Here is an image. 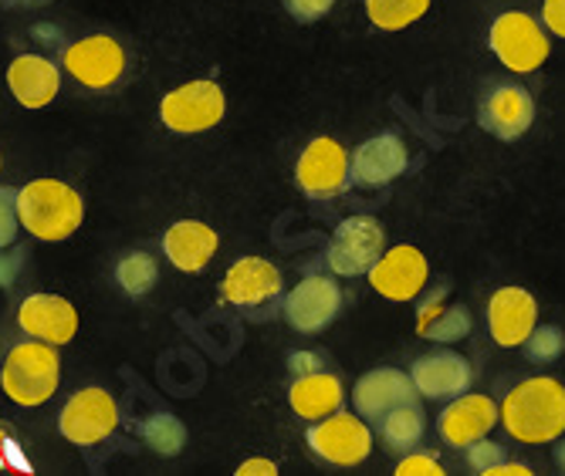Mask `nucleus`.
<instances>
[{
	"label": "nucleus",
	"mask_w": 565,
	"mask_h": 476,
	"mask_svg": "<svg viewBox=\"0 0 565 476\" xmlns=\"http://www.w3.org/2000/svg\"><path fill=\"white\" fill-rule=\"evenodd\" d=\"M498 422L519 443L542 446L565 433V386L548 376L519 382L498 405Z\"/></svg>",
	"instance_id": "obj_1"
},
{
	"label": "nucleus",
	"mask_w": 565,
	"mask_h": 476,
	"mask_svg": "<svg viewBox=\"0 0 565 476\" xmlns=\"http://www.w3.org/2000/svg\"><path fill=\"white\" fill-rule=\"evenodd\" d=\"M18 217L38 240H68L85 220V199L62 180H31L18 190Z\"/></svg>",
	"instance_id": "obj_2"
},
{
	"label": "nucleus",
	"mask_w": 565,
	"mask_h": 476,
	"mask_svg": "<svg viewBox=\"0 0 565 476\" xmlns=\"http://www.w3.org/2000/svg\"><path fill=\"white\" fill-rule=\"evenodd\" d=\"M62 382V358L55 345L47 342H24L14 345L11 355L0 368V386H4L8 399L18 405H41L55 396Z\"/></svg>",
	"instance_id": "obj_3"
},
{
	"label": "nucleus",
	"mask_w": 565,
	"mask_h": 476,
	"mask_svg": "<svg viewBox=\"0 0 565 476\" xmlns=\"http://www.w3.org/2000/svg\"><path fill=\"white\" fill-rule=\"evenodd\" d=\"M488 47L494 51V58L515 75H529L542 68L552 55L545 28L525 11L498 14L488 28Z\"/></svg>",
	"instance_id": "obj_4"
},
{
	"label": "nucleus",
	"mask_w": 565,
	"mask_h": 476,
	"mask_svg": "<svg viewBox=\"0 0 565 476\" xmlns=\"http://www.w3.org/2000/svg\"><path fill=\"white\" fill-rule=\"evenodd\" d=\"M224 112H227L224 88L207 78L180 85L170 95H163V101H160V122L180 136L214 129L224 119Z\"/></svg>",
	"instance_id": "obj_5"
},
{
	"label": "nucleus",
	"mask_w": 565,
	"mask_h": 476,
	"mask_svg": "<svg viewBox=\"0 0 565 476\" xmlns=\"http://www.w3.org/2000/svg\"><path fill=\"white\" fill-rule=\"evenodd\" d=\"M305 443L329 466H359L373 453V433L363 415H349L342 409L312 422V430L305 433Z\"/></svg>",
	"instance_id": "obj_6"
},
{
	"label": "nucleus",
	"mask_w": 565,
	"mask_h": 476,
	"mask_svg": "<svg viewBox=\"0 0 565 476\" xmlns=\"http://www.w3.org/2000/svg\"><path fill=\"white\" fill-rule=\"evenodd\" d=\"M386 250V234L383 224L376 217H345L326 250L329 268L339 278H359V274H370V268L380 260V253Z\"/></svg>",
	"instance_id": "obj_7"
},
{
	"label": "nucleus",
	"mask_w": 565,
	"mask_h": 476,
	"mask_svg": "<svg viewBox=\"0 0 565 476\" xmlns=\"http://www.w3.org/2000/svg\"><path fill=\"white\" fill-rule=\"evenodd\" d=\"M339 311H342V288L326 274H308L305 281H298L281 304L285 322L301 335L326 332L339 317Z\"/></svg>",
	"instance_id": "obj_8"
},
{
	"label": "nucleus",
	"mask_w": 565,
	"mask_h": 476,
	"mask_svg": "<svg viewBox=\"0 0 565 476\" xmlns=\"http://www.w3.org/2000/svg\"><path fill=\"white\" fill-rule=\"evenodd\" d=\"M116 426H119V405L98 386L75 392L58 415V433L75 446H95L102 440H109Z\"/></svg>",
	"instance_id": "obj_9"
},
{
	"label": "nucleus",
	"mask_w": 565,
	"mask_h": 476,
	"mask_svg": "<svg viewBox=\"0 0 565 476\" xmlns=\"http://www.w3.org/2000/svg\"><path fill=\"white\" fill-rule=\"evenodd\" d=\"M62 68L82 82L85 88L92 91H106L113 88L122 72H126V51L116 37L109 34H92V37H82L75 41L68 51H65V58H62Z\"/></svg>",
	"instance_id": "obj_10"
},
{
	"label": "nucleus",
	"mask_w": 565,
	"mask_h": 476,
	"mask_svg": "<svg viewBox=\"0 0 565 476\" xmlns=\"http://www.w3.org/2000/svg\"><path fill=\"white\" fill-rule=\"evenodd\" d=\"M295 180H298L301 193L312 199H329V196L342 193L349 186V152L329 136L312 139L298 155Z\"/></svg>",
	"instance_id": "obj_11"
},
{
	"label": "nucleus",
	"mask_w": 565,
	"mask_h": 476,
	"mask_svg": "<svg viewBox=\"0 0 565 476\" xmlns=\"http://www.w3.org/2000/svg\"><path fill=\"white\" fill-rule=\"evenodd\" d=\"M478 122L484 132H491L501 142H515L522 139L532 122H535V98L529 95V88L515 85V82H501L494 85L478 109Z\"/></svg>",
	"instance_id": "obj_12"
},
{
	"label": "nucleus",
	"mask_w": 565,
	"mask_h": 476,
	"mask_svg": "<svg viewBox=\"0 0 565 476\" xmlns=\"http://www.w3.org/2000/svg\"><path fill=\"white\" fill-rule=\"evenodd\" d=\"M427 257L417 247H390L380 253V260L370 268V284L376 294H383L386 301H414L424 288H427Z\"/></svg>",
	"instance_id": "obj_13"
},
{
	"label": "nucleus",
	"mask_w": 565,
	"mask_h": 476,
	"mask_svg": "<svg viewBox=\"0 0 565 476\" xmlns=\"http://www.w3.org/2000/svg\"><path fill=\"white\" fill-rule=\"evenodd\" d=\"M539 325V304L525 288H498L488 298V332L501 348H522Z\"/></svg>",
	"instance_id": "obj_14"
},
{
	"label": "nucleus",
	"mask_w": 565,
	"mask_h": 476,
	"mask_svg": "<svg viewBox=\"0 0 565 476\" xmlns=\"http://www.w3.org/2000/svg\"><path fill=\"white\" fill-rule=\"evenodd\" d=\"M409 166V152H406V142L393 132H380L373 139H366L359 145L349 159V180L355 186H370V190H380V186H390L396 176H403Z\"/></svg>",
	"instance_id": "obj_15"
},
{
	"label": "nucleus",
	"mask_w": 565,
	"mask_h": 476,
	"mask_svg": "<svg viewBox=\"0 0 565 476\" xmlns=\"http://www.w3.org/2000/svg\"><path fill=\"white\" fill-rule=\"evenodd\" d=\"M494 426H498V405L491 396L481 392H460L457 399H447V409L437 419L440 440L457 450L488 436Z\"/></svg>",
	"instance_id": "obj_16"
},
{
	"label": "nucleus",
	"mask_w": 565,
	"mask_h": 476,
	"mask_svg": "<svg viewBox=\"0 0 565 476\" xmlns=\"http://www.w3.org/2000/svg\"><path fill=\"white\" fill-rule=\"evenodd\" d=\"M18 325L28 338L47 345H68L78 332V311L58 294H28L18 307Z\"/></svg>",
	"instance_id": "obj_17"
},
{
	"label": "nucleus",
	"mask_w": 565,
	"mask_h": 476,
	"mask_svg": "<svg viewBox=\"0 0 565 476\" xmlns=\"http://www.w3.org/2000/svg\"><path fill=\"white\" fill-rule=\"evenodd\" d=\"M409 379H414L420 399L447 402V399H457L460 392L471 389L475 368L465 355H457V351H434V355H424L414 361Z\"/></svg>",
	"instance_id": "obj_18"
},
{
	"label": "nucleus",
	"mask_w": 565,
	"mask_h": 476,
	"mask_svg": "<svg viewBox=\"0 0 565 476\" xmlns=\"http://www.w3.org/2000/svg\"><path fill=\"white\" fill-rule=\"evenodd\" d=\"M417 399H420V392H417L414 379L399 372V368H373V372H366L352 389L355 412L373 422H380L390 409L417 402Z\"/></svg>",
	"instance_id": "obj_19"
},
{
	"label": "nucleus",
	"mask_w": 565,
	"mask_h": 476,
	"mask_svg": "<svg viewBox=\"0 0 565 476\" xmlns=\"http://www.w3.org/2000/svg\"><path fill=\"white\" fill-rule=\"evenodd\" d=\"M221 294L227 304L237 307H258L281 294V271L265 257H241L224 274Z\"/></svg>",
	"instance_id": "obj_20"
},
{
	"label": "nucleus",
	"mask_w": 565,
	"mask_h": 476,
	"mask_svg": "<svg viewBox=\"0 0 565 476\" xmlns=\"http://www.w3.org/2000/svg\"><path fill=\"white\" fill-rule=\"evenodd\" d=\"M221 247V237L214 227L200 224V220H177L167 234H163V253L183 274H196L214 260Z\"/></svg>",
	"instance_id": "obj_21"
},
{
	"label": "nucleus",
	"mask_w": 565,
	"mask_h": 476,
	"mask_svg": "<svg viewBox=\"0 0 565 476\" xmlns=\"http://www.w3.org/2000/svg\"><path fill=\"white\" fill-rule=\"evenodd\" d=\"M8 85L24 109H44L62 88V72L41 55H18L8 68Z\"/></svg>",
	"instance_id": "obj_22"
},
{
	"label": "nucleus",
	"mask_w": 565,
	"mask_h": 476,
	"mask_svg": "<svg viewBox=\"0 0 565 476\" xmlns=\"http://www.w3.org/2000/svg\"><path fill=\"white\" fill-rule=\"evenodd\" d=\"M345 402V389L342 379L319 368V372H308V376H295V382L288 386V405L298 419H326L332 412H339Z\"/></svg>",
	"instance_id": "obj_23"
},
{
	"label": "nucleus",
	"mask_w": 565,
	"mask_h": 476,
	"mask_svg": "<svg viewBox=\"0 0 565 476\" xmlns=\"http://www.w3.org/2000/svg\"><path fill=\"white\" fill-rule=\"evenodd\" d=\"M376 426H380V440L386 443V450H393V453H409L414 446H420L424 430H427V419H424L420 402H406V405L390 409V412L376 422Z\"/></svg>",
	"instance_id": "obj_24"
},
{
	"label": "nucleus",
	"mask_w": 565,
	"mask_h": 476,
	"mask_svg": "<svg viewBox=\"0 0 565 476\" xmlns=\"http://www.w3.org/2000/svg\"><path fill=\"white\" fill-rule=\"evenodd\" d=\"M139 433L142 443L160 456H180L186 446V426L173 412H152L149 419H142Z\"/></svg>",
	"instance_id": "obj_25"
},
{
	"label": "nucleus",
	"mask_w": 565,
	"mask_h": 476,
	"mask_svg": "<svg viewBox=\"0 0 565 476\" xmlns=\"http://www.w3.org/2000/svg\"><path fill=\"white\" fill-rule=\"evenodd\" d=\"M430 11V0H366V14L380 31H403Z\"/></svg>",
	"instance_id": "obj_26"
},
{
	"label": "nucleus",
	"mask_w": 565,
	"mask_h": 476,
	"mask_svg": "<svg viewBox=\"0 0 565 476\" xmlns=\"http://www.w3.org/2000/svg\"><path fill=\"white\" fill-rule=\"evenodd\" d=\"M116 281H119V288L129 298H146L152 288H157V281H160V268H157V260H152L146 250H132V253H126L119 260Z\"/></svg>",
	"instance_id": "obj_27"
},
{
	"label": "nucleus",
	"mask_w": 565,
	"mask_h": 476,
	"mask_svg": "<svg viewBox=\"0 0 565 476\" xmlns=\"http://www.w3.org/2000/svg\"><path fill=\"white\" fill-rule=\"evenodd\" d=\"M471 335V314L465 304H454V307H444L434 322L424 328V338L430 342H440V345H454L460 338Z\"/></svg>",
	"instance_id": "obj_28"
},
{
	"label": "nucleus",
	"mask_w": 565,
	"mask_h": 476,
	"mask_svg": "<svg viewBox=\"0 0 565 476\" xmlns=\"http://www.w3.org/2000/svg\"><path fill=\"white\" fill-rule=\"evenodd\" d=\"M522 348L529 351L532 361H555L565 351V335L555 325H535Z\"/></svg>",
	"instance_id": "obj_29"
},
{
	"label": "nucleus",
	"mask_w": 565,
	"mask_h": 476,
	"mask_svg": "<svg viewBox=\"0 0 565 476\" xmlns=\"http://www.w3.org/2000/svg\"><path fill=\"white\" fill-rule=\"evenodd\" d=\"M21 217H18V190L0 186V250L18 240Z\"/></svg>",
	"instance_id": "obj_30"
},
{
	"label": "nucleus",
	"mask_w": 565,
	"mask_h": 476,
	"mask_svg": "<svg viewBox=\"0 0 565 476\" xmlns=\"http://www.w3.org/2000/svg\"><path fill=\"white\" fill-rule=\"evenodd\" d=\"M468 450V466L475 469V473H481V476H488L494 466H501L508 456H504V446L501 443H491L488 436H481V440H475L471 446H465Z\"/></svg>",
	"instance_id": "obj_31"
},
{
	"label": "nucleus",
	"mask_w": 565,
	"mask_h": 476,
	"mask_svg": "<svg viewBox=\"0 0 565 476\" xmlns=\"http://www.w3.org/2000/svg\"><path fill=\"white\" fill-rule=\"evenodd\" d=\"M396 476H444V466H440V459H434L427 453H414V450H409L396 463Z\"/></svg>",
	"instance_id": "obj_32"
},
{
	"label": "nucleus",
	"mask_w": 565,
	"mask_h": 476,
	"mask_svg": "<svg viewBox=\"0 0 565 476\" xmlns=\"http://www.w3.org/2000/svg\"><path fill=\"white\" fill-rule=\"evenodd\" d=\"M285 8L298 24H312V21H322L335 8V0H285Z\"/></svg>",
	"instance_id": "obj_33"
},
{
	"label": "nucleus",
	"mask_w": 565,
	"mask_h": 476,
	"mask_svg": "<svg viewBox=\"0 0 565 476\" xmlns=\"http://www.w3.org/2000/svg\"><path fill=\"white\" fill-rule=\"evenodd\" d=\"M542 24L548 34L565 41V0H545L542 4Z\"/></svg>",
	"instance_id": "obj_34"
},
{
	"label": "nucleus",
	"mask_w": 565,
	"mask_h": 476,
	"mask_svg": "<svg viewBox=\"0 0 565 476\" xmlns=\"http://www.w3.org/2000/svg\"><path fill=\"white\" fill-rule=\"evenodd\" d=\"M319 368H326V358L319 351H291L288 355L291 376H308V372H319Z\"/></svg>",
	"instance_id": "obj_35"
},
{
	"label": "nucleus",
	"mask_w": 565,
	"mask_h": 476,
	"mask_svg": "<svg viewBox=\"0 0 565 476\" xmlns=\"http://www.w3.org/2000/svg\"><path fill=\"white\" fill-rule=\"evenodd\" d=\"M21 268H24V250L0 253V288H11L18 281Z\"/></svg>",
	"instance_id": "obj_36"
},
{
	"label": "nucleus",
	"mask_w": 565,
	"mask_h": 476,
	"mask_svg": "<svg viewBox=\"0 0 565 476\" xmlns=\"http://www.w3.org/2000/svg\"><path fill=\"white\" fill-rule=\"evenodd\" d=\"M444 298H447V288H437V291L420 304V314H417V332H420V335H424V328L434 322V317L444 311Z\"/></svg>",
	"instance_id": "obj_37"
},
{
	"label": "nucleus",
	"mask_w": 565,
	"mask_h": 476,
	"mask_svg": "<svg viewBox=\"0 0 565 476\" xmlns=\"http://www.w3.org/2000/svg\"><path fill=\"white\" fill-rule=\"evenodd\" d=\"M275 473H278V466L271 459H244L237 466V476H275Z\"/></svg>",
	"instance_id": "obj_38"
},
{
	"label": "nucleus",
	"mask_w": 565,
	"mask_h": 476,
	"mask_svg": "<svg viewBox=\"0 0 565 476\" xmlns=\"http://www.w3.org/2000/svg\"><path fill=\"white\" fill-rule=\"evenodd\" d=\"M488 476H532V466L529 463H501V466H494Z\"/></svg>",
	"instance_id": "obj_39"
},
{
	"label": "nucleus",
	"mask_w": 565,
	"mask_h": 476,
	"mask_svg": "<svg viewBox=\"0 0 565 476\" xmlns=\"http://www.w3.org/2000/svg\"><path fill=\"white\" fill-rule=\"evenodd\" d=\"M555 463H558V466L565 469V440H562V443L555 446Z\"/></svg>",
	"instance_id": "obj_40"
},
{
	"label": "nucleus",
	"mask_w": 565,
	"mask_h": 476,
	"mask_svg": "<svg viewBox=\"0 0 565 476\" xmlns=\"http://www.w3.org/2000/svg\"><path fill=\"white\" fill-rule=\"evenodd\" d=\"M14 4H38V0H14Z\"/></svg>",
	"instance_id": "obj_41"
},
{
	"label": "nucleus",
	"mask_w": 565,
	"mask_h": 476,
	"mask_svg": "<svg viewBox=\"0 0 565 476\" xmlns=\"http://www.w3.org/2000/svg\"><path fill=\"white\" fill-rule=\"evenodd\" d=\"M0 166H4V163H0Z\"/></svg>",
	"instance_id": "obj_42"
}]
</instances>
